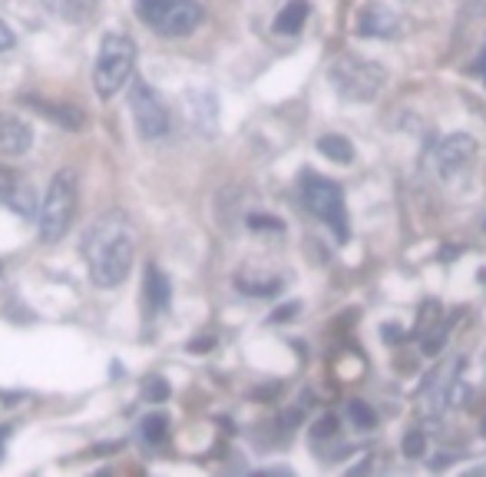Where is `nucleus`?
I'll use <instances>...</instances> for the list:
<instances>
[{"label":"nucleus","mask_w":486,"mask_h":477,"mask_svg":"<svg viewBox=\"0 0 486 477\" xmlns=\"http://www.w3.org/2000/svg\"><path fill=\"white\" fill-rule=\"evenodd\" d=\"M83 255L93 285L113 289V285L123 282L136 255V235L129 219L123 213H110L103 219H96L83 239Z\"/></svg>","instance_id":"f257e3e1"},{"label":"nucleus","mask_w":486,"mask_h":477,"mask_svg":"<svg viewBox=\"0 0 486 477\" xmlns=\"http://www.w3.org/2000/svg\"><path fill=\"white\" fill-rule=\"evenodd\" d=\"M133 67H136V43L123 33H106L96 53L93 67V90L103 100L116 97L126 83H133Z\"/></svg>","instance_id":"f03ea898"},{"label":"nucleus","mask_w":486,"mask_h":477,"mask_svg":"<svg viewBox=\"0 0 486 477\" xmlns=\"http://www.w3.org/2000/svg\"><path fill=\"white\" fill-rule=\"evenodd\" d=\"M73 213H77V176H73V169H60L50 179L43 205H40V235H43V243H60L73 225Z\"/></svg>","instance_id":"7ed1b4c3"},{"label":"nucleus","mask_w":486,"mask_h":477,"mask_svg":"<svg viewBox=\"0 0 486 477\" xmlns=\"http://www.w3.org/2000/svg\"><path fill=\"white\" fill-rule=\"evenodd\" d=\"M331 83L338 90V97L348 100V103H371L387 83V70L374 60L341 57L331 67Z\"/></svg>","instance_id":"20e7f679"},{"label":"nucleus","mask_w":486,"mask_h":477,"mask_svg":"<svg viewBox=\"0 0 486 477\" xmlns=\"http://www.w3.org/2000/svg\"><path fill=\"white\" fill-rule=\"evenodd\" d=\"M136 14L162 37H189L202 24L199 0H136Z\"/></svg>","instance_id":"39448f33"},{"label":"nucleus","mask_w":486,"mask_h":477,"mask_svg":"<svg viewBox=\"0 0 486 477\" xmlns=\"http://www.w3.org/2000/svg\"><path fill=\"white\" fill-rule=\"evenodd\" d=\"M301 199H305V205L324 225H331V233L338 235V243H348V239H351L348 213H344V193L334 179H324V176H318V173H305L301 176Z\"/></svg>","instance_id":"423d86ee"},{"label":"nucleus","mask_w":486,"mask_h":477,"mask_svg":"<svg viewBox=\"0 0 486 477\" xmlns=\"http://www.w3.org/2000/svg\"><path fill=\"white\" fill-rule=\"evenodd\" d=\"M129 110H133L136 129L143 139H162L169 133V110H166L162 97L149 83L136 77L129 83Z\"/></svg>","instance_id":"0eeeda50"},{"label":"nucleus","mask_w":486,"mask_h":477,"mask_svg":"<svg viewBox=\"0 0 486 477\" xmlns=\"http://www.w3.org/2000/svg\"><path fill=\"white\" fill-rule=\"evenodd\" d=\"M473 159H477V139L470 133H453L434 153V166L443 179H460L473 166Z\"/></svg>","instance_id":"6e6552de"},{"label":"nucleus","mask_w":486,"mask_h":477,"mask_svg":"<svg viewBox=\"0 0 486 477\" xmlns=\"http://www.w3.org/2000/svg\"><path fill=\"white\" fill-rule=\"evenodd\" d=\"M357 33L361 37H381V40L397 37L401 33V17L391 7H384V4H367L357 14Z\"/></svg>","instance_id":"1a4fd4ad"},{"label":"nucleus","mask_w":486,"mask_h":477,"mask_svg":"<svg viewBox=\"0 0 486 477\" xmlns=\"http://www.w3.org/2000/svg\"><path fill=\"white\" fill-rule=\"evenodd\" d=\"M30 143H33V133L24 119L17 117H0V153L4 157H20L27 153Z\"/></svg>","instance_id":"9d476101"},{"label":"nucleus","mask_w":486,"mask_h":477,"mask_svg":"<svg viewBox=\"0 0 486 477\" xmlns=\"http://www.w3.org/2000/svg\"><path fill=\"white\" fill-rule=\"evenodd\" d=\"M308 14H311V4H308V0H288L285 7L278 10V17H275V33H285V37L298 33V30L305 27Z\"/></svg>","instance_id":"9b49d317"},{"label":"nucleus","mask_w":486,"mask_h":477,"mask_svg":"<svg viewBox=\"0 0 486 477\" xmlns=\"http://www.w3.org/2000/svg\"><path fill=\"white\" fill-rule=\"evenodd\" d=\"M169 292H172V285H169V279L162 275V269L149 265V269H146V302H149V309H153V312H166V309H169Z\"/></svg>","instance_id":"f8f14e48"},{"label":"nucleus","mask_w":486,"mask_h":477,"mask_svg":"<svg viewBox=\"0 0 486 477\" xmlns=\"http://www.w3.org/2000/svg\"><path fill=\"white\" fill-rule=\"evenodd\" d=\"M43 7L50 14H57L60 20H70V24H83L96 14V0H43Z\"/></svg>","instance_id":"ddd939ff"},{"label":"nucleus","mask_w":486,"mask_h":477,"mask_svg":"<svg viewBox=\"0 0 486 477\" xmlns=\"http://www.w3.org/2000/svg\"><path fill=\"white\" fill-rule=\"evenodd\" d=\"M166 434H169V418L166 415H149V418L139 421V438H143L146 448L166 444Z\"/></svg>","instance_id":"4468645a"},{"label":"nucleus","mask_w":486,"mask_h":477,"mask_svg":"<svg viewBox=\"0 0 486 477\" xmlns=\"http://www.w3.org/2000/svg\"><path fill=\"white\" fill-rule=\"evenodd\" d=\"M318 153H324V159H334V163H351L354 159L351 139L338 137V133H328V137L318 139Z\"/></svg>","instance_id":"2eb2a0df"},{"label":"nucleus","mask_w":486,"mask_h":477,"mask_svg":"<svg viewBox=\"0 0 486 477\" xmlns=\"http://www.w3.org/2000/svg\"><path fill=\"white\" fill-rule=\"evenodd\" d=\"M33 107L43 113V117H53V119H60L63 127H80L83 123V117H80V110H73V107H67V103H37V100H30Z\"/></svg>","instance_id":"dca6fc26"},{"label":"nucleus","mask_w":486,"mask_h":477,"mask_svg":"<svg viewBox=\"0 0 486 477\" xmlns=\"http://www.w3.org/2000/svg\"><path fill=\"white\" fill-rule=\"evenodd\" d=\"M235 282H239V289L245 295H262V299H265V295H275L278 289H281L278 279H252V275H245V272H242Z\"/></svg>","instance_id":"f3484780"},{"label":"nucleus","mask_w":486,"mask_h":477,"mask_svg":"<svg viewBox=\"0 0 486 477\" xmlns=\"http://www.w3.org/2000/svg\"><path fill=\"white\" fill-rule=\"evenodd\" d=\"M7 205H10V209H14L17 215H33V189H30V186L24 183V179H20Z\"/></svg>","instance_id":"a211bd4d"},{"label":"nucleus","mask_w":486,"mask_h":477,"mask_svg":"<svg viewBox=\"0 0 486 477\" xmlns=\"http://www.w3.org/2000/svg\"><path fill=\"white\" fill-rule=\"evenodd\" d=\"M420 341H424V345H420V348H424V355H437V351L443 348V341H447V321H437L430 331H424V335H420Z\"/></svg>","instance_id":"6ab92c4d"},{"label":"nucleus","mask_w":486,"mask_h":477,"mask_svg":"<svg viewBox=\"0 0 486 477\" xmlns=\"http://www.w3.org/2000/svg\"><path fill=\"white\" fill-rule=\"evenodd\" d=\"M348 418H351V425H357V428H374V421H377V415H374L371 408H367V405H364V401H357L354 398L351 405H348Z\"/></svg>","instance_id":"aec40b11"},{"label":"nucleus","mask_w":486,"mask_h":477,"mask_svg":"<svg viewBox=\"0 0 486 477\" xmlns=\"http://www.w3.org/2000/svg\"><path fill=\"white\" fill-rule=\"evenodd\" d=\"M404 454H407V458H420V454H424V448H427V438H424V431H407V434H404Z\"/></svg>","instance_id":"412c9836"},{"label":"nucleus","mask_w":486,"mask_h":477,"mask_svg":"<svg viewBox=\"0 0 486 477\" xmlns=\"http://www.w3.org/2000/svg\"><path fill=\"white\" fill-rule=\"evenodd\" d=\"M17 183H20V176L14 173V169H7V166H0V205L10 203V196H14Z\"/></svg>","instance_id":"4be33fe9"},{"label":"nucleus","mask_w":486,"mask_h":477,"mask_svg":"<svg viewBox=\"0 0 486 477\" xmlns=\"http://www.w3.org/2000/svg\"><path fill=\"white\" fill-rule=\"evenodd\" d=\"M143 398L146 401H166L169 398V385L162 378H146L143 381Z\"/></svg>","instance_id":"5701e85b"},{"label":"nucleus","mask_w":486,"mask_h":477,"mask_svg":"<svg viewBox=\"0 0 486 477\" xmlns=\"http://www.w3.org/2000/svg\"><path fill=\"white\" fill-rule=\"evenodd\" d=\"M334 431H338V421L331 418V415H328V418H321L315 425V428H311V441H321V438H331Z\"/></svg>","instance_id":"b1692460"},{"label":"nucleus","mask_w":486,"mask_h":477,"mask_svg":"<svg viewBox=\"0 0 486 477\" xmlns=\"http://www.w3.org/2000/svg\"><path fill=\"white\" fill-rule=\"evenodd\" d=\"M248 225H252V229H278V233L285 229V225L278 223V219H272V215H248Z\"/></svg>","instance_id":"393cba45"},{"label":"nucleus","mask_w":486,"mask_h":477,"mask_svg":"<svg viewBox=\"0 0 486 477\" xmlns=\"http://www.w3.org/2000/svg\"><path fill=\"white\" fill-rule=\"evenodd\" d=\"M17 43V37H14V30L7 27V20H0V50H10Z\"/></svg>","instance_id":"a878e982"},{"label":"nucleus","mask_w":486,"mask_h":477,"mask_svg":"<svg viewBox=\"0 0 486 477\" xmlns=\"http://www.w3.org/2000/svg\"><path fill=\"white\" fill-rule=\"evenodd\" d=\"M298 309H301V305H298V302L285 305V309H278V312L272 315V321H291V315H298Z\"/></svg>","instance_id":"bb28decb"},{"label":"nucleus","mask_w":486,"mask_h":477,"mask_svg":"<svg viewBox=\"0 0 486 477\" xmlns=\"http://www.w3.org/2000/svg\"><path fill=\"white\" fill-rule=\"evenodd\" d=\"M212 345H215V339H195V341L189 345V351H209Z\"/></svg>","instance_id":"cd10ccee"},{"label":"nucleus","mask_w":486,"mask_h":477,"mask_svg":"<svg viewBox=\"0 0 486 477\" xmlns=\"http://www.w3.org/2000/svg\"><path fill=\"white\" fill-rule=\"evenodd\" d=\"M480 431H483V438H486V418H483V425H480Z\"/></svg>","instance_id":"c85d7f7f"},{"label":"nucleus","mask_w":486,"mask_h":477,"mask_svg":"<svg viewBox=\"0 0 486 477\" xmlns=\"http://www.w3.org/2000/svg\"><path fill=\"white\" fill-rule=\"evenodd\" d=\"M483 80H486V53H483Z\"/></svg>","instance_id":"c756f323"}]
</instances>
